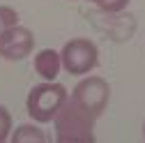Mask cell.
<instances>
[{
	"label": "cell",
	"instance_id": "obj_3",
	"mask_svg": "<svg viewBox=\"0 0 145 143\" xmlns=\"http://www.w3.org/2000/svg\"><path fill=\"white\" fill-rule=\"evenodd\" d=\"M60 58H62V69L67 74L85 76L99 65V49L88 37H74L62 46Z\"/></svg>",
	"mask_w": 145,
	"mask_h": 143
},
{
	"label": "cell",
	"instance_id": "obj_5",
	"mask_svg": "<svg viewBox=\"0 0 145 143\" xmlns=\"http://www.w3.org/2000/svg\"><path fill=\"white\" fill-rule=\"evenodd\" d=\"M32 51H35V35L28 28L16 23L0 35V58L9 62H19L28 58Z\"/></svg>",
	"mask_w": 145,
	"mask_h": 143
},
{
	"label": "cell",
	"instance_id": "obj_7",
	"mask_svg": "<svg viewBox=\"0 0 145 143\" xmlns=\"http://www.w3.org/2000/svg\"><path fill=\"white\" fill-rule=\"evenodd\" d=\"M12 143H46L48 136L42 127L37 125H21V127H16L12 132Z\"/></svg>",
	"mask_w": 145,
	"mask_h": 143
},
{
	"label": "cell",
	"instance_id": "obj_1",
	"mask_svg": "<svg viewBox=\"0 0 145 143\" xmlns=\"http://www.w3.org/2000/svg\"><path fill=\"white\" fill-rule=\"evenodd\" d=\"M95 118H90L74 99H67L65 106L53 118L56 125V141L60 143H81V141H95Z\"/></svg>",
	"mask_w": 145,
	"mask_h": 143
},
{
	"label": "cell",
	"instance_id": "obj_8",
	"mask_svg": "<svg viewBox=\"0 0 145 143\" xmlns=\"http://www.w3.org/2000/svg\"><path fill=\"white\" fill-rule=\"evenodd\" d=\"M19 23V12L9 5H0V35Z\"/></svg>",
	"mask_w": 145,
	"mask_h": 143
},
{
	"label": "cell",
	"instance_id": "obj_4",
	"mask_svg": "<svg viewBox=\"0 0 145 143\" xmlns=\"http://www.w3.org/2000/svg\"><path fill=\"white\" fill-rule=\"evenodd\" d=\"M69 97L90 118L99 120L104 115V111H106V106H108V99H111V85L101 76H85L83 81L76 83V88L71 90Z\"/></svg>",
	"mask_w": 145,
	"mask_h": 143
},
{
	"label": "cell",
	"instance_id": "obj_10",
	"mask_svg": "<svg viewBox=\"0 0 145 143\" xmlns=\"http://www.w3.org/2000/svg\"><path fill=\"white\" fill-rule=\"evenodd\" d=\"M129 3H131V0H99L97 7L101 12H108V14H118V12L129 7Z\"/></svg>",
	"mask_w": 145,
	"mask_h": 143
},
{
	"label": "cell",
	"instance_id": "obj_12",
	"mask_svg": "<svg viewBox=\"0 0 145 143\" xmlns=\"http://www.w3.org/2000/svg\"><path fill=\"white\" fill-rule=\"evenodd\" d=\"M90 3H95V5H97V3H99V0H90Z\"/></svg>",
	"mask_w": 145,
	"mask_h": 143
},
{
	"label": "cell",
	"instance_id": "obj_11",
	"mask_svg": "<svg viewBox=\"0 0 145 143\" xmlns=\"http://www.w3.org/2000/svg\"><path fill=\"white\" fill-rule=\"evenodd\" d=\"M143 136H145V122H143Z\"/></svg>",
	"mask_w": 145,
	"mask_h": 143
},
{
	"label": "cell",
	"instance_id": "obj_2",
	"mask_svg": "<svg viewBox=\"0 0 145 143\" xmlns=\"http://www.w3.org/2000/svg\"><path fill=\"white\" fill-rule=\"evenodd\" d=\"M67 99H69V92L65 90L62 83L44 81V83H37L28 92L25 109L35 122L46 125V122H53V118L58 115V111L65 106Z\"/></svg>",
	"mask_w": 145,
	"mask_h": 143
},
{
	"label": "cell",
	"instance_id": "obj_9",
	"mask_svg": "<svg viewBox=\"0 0 145 143\" xmlns=\"http://www.w3.org/2000/svg\"><path fill=\"white\" fill-rule=\"evenodd\" d=\"M12 136V113L0 104V143Z\"/></svg>",
	"mask_w": 145,
	"mask_h": 143
},
{
	"label": "cell",
	"instance_id": "obj_6",
	"mask_svg": "<svg viewBox=\"0 0 145 143\" xmlns=\"http://www.w3.org/2000/svg\"><path fill=\"white\" fill-rule=\"evenodd\" d=\"M35 72L42 76V81H56L60 69H62V58L56 49H42L32 60Z\"/></svg>",
	"mask_w": 145,
	"mask_h": 143
}]
</instances>
